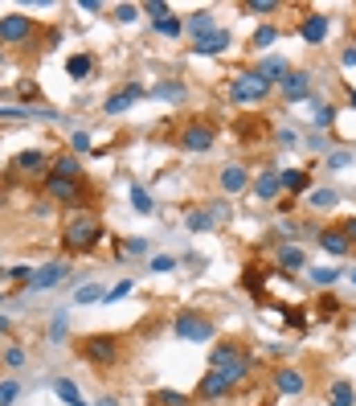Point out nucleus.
<instances>
[{"instance_id": "1", "label": "nucleus", "mask_w": 356, "mask_h": 406, "mask_svg": "<svg viewBox=\"0 0 356 406\" xmlns=\"http://www.w3.org/2000/svg\"><path fill=\"white\" fill-rule=\"evenodd\" d=\"M103 242V218L94 210H74L66 222H62V234H57V246L62 255L78 259V255H94Z\"/></svg>"}, {"instance_id": "2", "label": "nucleus", "mask_w": 356, "mask_h": 406, "mask_svg": "<svg viewBox=\"0 0 356 406\" xmlns=\"http://www.w3.org/2000/svg\"><path fill=\"white\" fill-rule=\"evenodd\" d=\"M42 189L53 205H66V210H94V189H90L87 177L74 180V177H53V173H45Z\"/></svg>"}, {"instance_id": "3", "label": "nucleus", "mask_w": 356, "mask_h": 406, "mask_svg": "<svg viewBox=\"0 0 356 406\" xmlns=\"http://www.w3.org/2000/svg\"><path fill=\"white\" fill-rule=\"evenodd\" d=\"M123 345L127 341L115 337V332H90V337L78 341V357L87 361V365H94V369H115L123 361V353H127Z\"/></svg>"}, {"instance_id": "4", "label": "nucleus", "mask_w": 356, "mask_h": 406, "mask_svg": "<svg viewBox=\"0 0 356 406\" xmlns=\"http://www.w3.org/2000/svg\"><path fill=\"white\" fill-rule=\"evenodd\" d=\"M209 369H217L229 386H242V382L250 378V369H254V357L246 353V345L225 341V345H213V353H209Z\"/></svg>"}, {"instance_id": "5", "label": "nucleus", "mask_w": 356, "mask_h": 406, "mask_svg": "<svg viewBox=\"0 0 356 406\" xmlns=\"http://www.w3.org/2000/svg\"><path fill=\"white\" fill-rule=\"evenodd\" d=\"M270 83H262L254 70H242V74H233L229 78V103H238V107H258V103H267L270 99Z\"/></svg>"}, {"instance_id": "6", "label": "nucleus", "mask_w": 356, "mask_h": 406, "mask_svg": "<svg viewBox=\"0 0 356 406\" xmlns=\"http://www.w3.org/2000/svg\"><path fill=\"white\" fill-rule=\"evenodd\" d=\"M177 144L184 148V152H197V156H201V152H209V148L217 144V124H213V119H205V115H193V119L180 128Z\"/></svg>"}, {"instance_id": "7", "label": "nucleus", "mask_w": 356, "mask_h": 406, "mask_svg": "<svg viewBox=\"0 0 356 406\" xmlns=\"http://www.w3.org/2000/svg\"><path fill=\"white\" fill-rule=\"evenodd\" d=\"M37 21L33 17H25V12H4L0 17V45H33V37H37Z\"/></svg>"}, {"instance_id": "8", "label": "nucleus", "mask_w": 356, "mask_h": 406, "mask_svg": "<svg viewBox=\"0 0 356 406\" xmlns=\"http://www.w3.org/2000/svg\"><path fill=\"white\" fill-rule=\"evenodd\" d=\"M172 328H177L180 341H193V345H201V341H213V332H217V324L209 320L205 312H177V320H172Z\"/></svg>"}, {"instance_id": "9", "label": "nucleus", "mask_w": 356, "mask_h": 406, "mask_svg": "<svg viewBox=\"0 0 356 406\" xmlns=\"http://www.w3.org/2000/svg\"><path fill=\"white\" fill-rule=\"evenodd\" d=\"M49 152L45 148H29V152H21V156H12V164H8V173H4V180H17V177H33L42 180L45 173H49Z\"/></svg>"}, {"instance_id": "10", "label": "nucleus", "mask_w": 356, "mask_h": 406, "mask_svg": "<svg viewBox=\"0 0 356 406\" xmlns=\"http://www.w3.org/2000/svg\"><path fill=\"white\" fill-rule=\"evenodd\" d=\"M250 180H254L250 177V169L233 160V164H222V173H217V189H222L225 197H238V193L250 189Z\"/></svg>"}, {"instance_id": "11", "label": "nucleus", "mask_w": 356, "mask_h": 406, "mask_svg": "<svg viewBox=\"0 0 356 406\" xmlns=\"http://www.w3.org/2000/svg\"><path fill=\"white\" fill-rule=\"evenodd\" d=\"M270 382H274V390H278V394H287V398H299V394L308 390V373H303V369H295V365H278Z\"/></svg>"}, {"instance_id": "12", "label": "nucleus", "mask_w": 356, "mask_h": 406, "mask_svg": "<svg viewBox=\"0 0 356 406\" xmlns=\"http://www.w3.org/2000/svg\"><path fill=\"white\" fill-rule=\"evenodd\" d=\"M66 275H70V259H49L45 267L33 271V283H29V291H49V287H57Z\"/></svg>"}, {"instance_id": "13", "label": "nucleus", "mask_w": 356, "mask_h": 406, "mask_svg": "<svg viewBox=\"0 0 356 406\" xmlns=\"http://www.w3.org/2000/svg\"><path fill=\"white\" fill-rule=\"evenodd\" d=\"M328 29H332V21H328L323 12H315V8H312V12H303V17H299V25H295V33H299L308 45H323Z\"/></svg>"}, {"instance_id": "14", "label": "nucleus", "mask_w": 356, "mask_h": 406, "mask_svg": "<svg viewBox=\"0 0 356 406\" xmlns=\"http://www.w3.org/2000/svg\"><path fill=\"white\" fill-rule=\"evenodd\" d=\"M278 94H283L287 103H303V99H312V74H308V70H291V74L278 83Z\"/></svg>"}, {"instance_id": "15", "label": "nucleus", "mask_w": 356, "mask_h": 406, "mask_svg": "<svg viewBox=\"0 0 356 406\" xmlns=\"http://www.w3.org/2000/svg\"><path fill=\"white\" fill-rule=\"evenodd\" d=\"M254 74H258L262 83H270V87H278V83H283V78L291 74V62H287L283 53H267V58H258Z\"/></svg>"}, {"instance_id": "16", "label": "nucleus", "mask_w": 356, "mask_h": 406, "mask_svg": "<svg viewBox=\"0 0 356 406\" xmlns=\"http://www.w3.org/2000/svg\"><path fill=\"white\" fill-rule=\"evenodd\" d=\"M197 394H201L205 403H222V398H229V394H233V386L225 382L217 369H209V373H205V378L197 382Z\"/></svg>"}, {"instance_id": "17", "label": "nucleus", "mask_w": 356, "mask_h": 406, "mask_svg": "<svg viewBox=\"0 0 356 406\" xmlns=\"http://www.w3.org/2000/svg\"><path fill=\"white\" fill-rule=\"evenodd\" d=\"M184 33H188L193 42H201V37L217 33V17H213L209 8H197V12H188V17H184Z\"/></svg>"}, {"instance_id": "18", "label": "nucleus", "mask_w": 356, "mask_h": 406, "mask_svg": "<svg viewBox=\"0 0 356 406\" xmlns=\"http://www.w3.org/2000/svg\"><path fill=\"white\" fill-rule=\"evenodd\" d=\"M315 238H319V246H323V251H328L332 259H340V255H348V251H353V242H348L344 226H323V230H319Z\"/></svg>"}, {"instance_id": "19", "label": "nucleus", "mask_w": 356, "mask_h": 406, "mask_svg": "<svg viewBox=\"0 0 356 406\" xmlns=\"http://www.w3.org/2000/svg\"><path fill=\"white\" fill-rule=\"evenodd\" d=\"M250 185H254V197H258V201H278V193H283V180H278L274 169H262Z\"/></svg>"}, {"instance_id": "20", "label": "nucleus", "mask_w": 356, "mask_h": 406, "mask_svg": "<svg viewBox=\"0 0 356 406\" xmlns=\"http://www.w3.org/2000/svg\"><path fill=\"white\" fill-rule=\"evenodd\" d=\"M143 94H148V90L139 87V83H132V87H123V90H119V94H111V99H107V107H103V111H107V115H123V111H127V107H132L135 99H143Z\"/></svg>"}, {"instance_id": "21", "label": "nucleus", "mask_w": 356, "mask_h": 406, "mask_svg": "<svg viewBox=\"0 0 356 406\" xmlns=\"http://www.w3.org/2000/svg\"><path fill=\"white\" fill-rule=\"evenodd\" d=\"M229 45H233V37H229V29H217V33H209V37L193 42V53H201V58H213V53H225Z\"/></svg>"}, {"instance_id": "22", "label": "nucleus", "mask_w": 356, "mask_h": 406, "mask_svg": "<svg viewBox=\"0 0 356 406\" xmlns=\"http://www.w3.org/2000/svg\"><path fill=\"white\" fill-rule=\"evenodd\" d=\"M49 173H53V177H87V173H82V160H78V156H74V152H57V156H53V160H49Z\"/></svg>"}, {"instance_id": "23", "label": "nucleus", "mask_w": 356, "mask_h": 406, "mask_svg": "<svg viewBox=\"0 0 356 406\" xmlns=\"http://www.w3.org/2000/svg\"><path fill=\"white\" fill-rule=\"evenodd\" d=\"M278 180H283V193H312V173L308 169H283L278 173Z\"/></svg>"}, {"instance_id": "24", "label": "nucleus", "mask_w": 356, "mask_h": 406, "mask_svg": "<svg viewBox=\"0 0 356 406\" xmlns=\"http://www.w3.org/2000/svg\"><path fill=\"white\" fill-rule=\"evenodd\" d=\"M328 406H356V390L348 378H332L328 382Z\"/></svg>"}, {"instance_id": "25", "label": "nucleus", "mask_w": 356, "mask_h": 406, "mask_svg": "<svg viewBox=\"0 0 356 406\" xmlns=\"http://www.w3.org/2000/svg\"><path fill=\"white\" fill-rule=\"evenodd\" d=\"M308 267V255H303V246H295V242H283L278 246V271L287 275V271H303Z\"/></svg>"}, {"instance_id": "26", "label": "nucleus", "mask_w": 356, "mask_h": 406, "mask_svg": "<svg viewBox=\"0 0 356 406\" xmlns=\"http://www.w3.org/2000/svg\"><path fill=\"white\" fill-rule=\"evenodd\" d=\"M148 94H152V99H164V103H180V99L188 94V87H184V83H177V78H164L160 87H152Z\"/></svg>"}, {"instance_id": "27", "label": "nucleus", "mask_w": 356, "mask_h": 406, "mask_svg": "<svg viewBox=\"0 0 356 406\" xmlns=\"http://www.w3.org/2000/svg\"><path fill=\"white\" fill-rule=\"evenodd\" d=\"M148 406H193V398L180 394V390H152L148 394Z\"/></svg>"}, {"instance_id": "28", "label": "nucleus", "mask_w": 356, "mask_h": 406, "mask_svg": "<svg viewBox=\"0 0 356 406\" xmlns=\"http://www.w3.org/2000/svg\"><path fill=\"white\" fill-rule=\"evenodd\" d=\"M90 70H94V53H74V58L66 62V74H70L74 83H82Z\"/></svg>"}, {"instance_id": "29", "label": "nucleus", "mask_w": 356, "mask_h": 406, "mask_svg": "<svg viewBox=\"0 0 356 406\" xmlns=\"http://www.w3.org/2000/svg\"><path fill=\"white\" fill-rule=\"evenodd\" d=\"M25 361H29V349H25V345H12V341H8V345L0 349V365H4V369H21Z\"/></svg>"}, {"instance_id": "30", "label": "nucleus", "mask_w": 356, "mask_h": 406, "mask_svg": "<svg viewBox=\"0 0 356 406\" xmlns=\"http://www.w3.org/2000/svg\"><path fill=\"white\" fill-rule=\"evenodd\" d=\"M213 214H209V210H193V214H188V218H184V230H188V234H205V230H213Z\"/></svg>"}, {"instance_id": "31", "label": "nucleus", "mask_w": 356, "mask_h": 406, "mask_svg": "<svg viewBox=\"0 0 356 406\" xmlns=\"http://www.w3.org/2000/svg\"><path fill=\"white\" fill-rule=\"evenodd\" d=\"M336 115H340V107H336V103H315L312 124H315V128H336Z\"/></svg>"}, {"instance_id": "32", "label": "nucleus", "mask_w": 356, "mask_h": 406, "mask_svg": "<svg viewBox=\"0 0 356 406\" xmlns=\"http://www.w3.org/2000/svg\"><path fill=\"white\" fill-rule=\"evenodd\" d=\"M53 390H57V398H62L66 406H82V394H78V386H74L70 378H57V382H53Z\"/></svg>"}, {"instance_id": "33", "label": "nucleus", "mask_w": 356, "mask_h": 406, "mask_svg": "<svg viewBox=\"0 0 356 406\" xmlns=\"http://www.w3.org/2000/svg\"><path fill=\"white\" fill-rule=\"evenodd\" d=\"M312 312L319 316V320H336V316H340V300H336V296L328 291V296H319V300H315Z\"/></svg>"}, {"instance_id": "34", "label": "nucleus", "mask_w": 356, "mask_h": 406, "mask_svg": "<svg viewBox=\"0 0 356 406\" xmlns=\"http://www.w3.org/2000/svg\"><path fill=\"white\" fill-rule=\"evenodd\" d=\"M308 201H312L315 210H336L340 193H336V189H312V193H308Z\"/></svg>"}, {"instance_id": "35", "label": "nucleus", "mask_w": 356, "mask_h": 406, "mask_svg": "<svg viewBox=\"0 0 356 406\" xmlns=\"http://www.w3.org/2000/svg\"><path fill=\"white\" fill-rule=\"evenodd\" d=\"M274 42H278V25H258L254 37H250V49H267Z\"/></svg>"}, {"instance_id": "36", "label": "nucleus", "mask_w": 356, "mask_h": 406, "mask_svg": "<svg viewBox=\"0 0 356 406\" xmlns=\"http://www.w3.org/2000/svg\"><path fill=\"white\" fill-rule=\"evenodd\" d=\"M127 197H132V205H135V214H152V197H148V189L143 185H127Z\"/></svg>"}, {"instance_id": "37", "label": "nucleus", "mask_w": 356, "mask_h": 406, "mask_svg": "<svg viewBox=\"0 0 356 406\" xmlns=\"http://www.w3.org/2000/svg\"><path fill=\"white\" fill-rule=\"evenodd\" d=\"M21 398V378H0V406H12Z\"/></svg>"}, {"instance_id": "38", "label": "nucleus", "mask_w": 356, "mask_h": 406, "mask_svg": "<svg viewBox=\"0 0 356 406\" xmlns=\"http://www.w3.org/2000/svg\"><path fill=\"white\" fill-rule=\"evenodd\" d=\"M152 29H156L160 37H180V33H184V21H177V17H160V21H152Z\"/></svg>"}, {"instance_id": "39", "label": "nucleus", "mask_w": 356, "mask_h": 406, "mask_svg": "<svg viewBox=\"0 0 356 406\" xmlns=\"http://www.w3.org/2000/svg\"><path fill=\"white\" fill-rule=\"evenodd\" d=\"M94 300H107L103 283H82V287L74 291V304H94Z\"/></svg>"}, {"instance_id": "40", "label": "nucleus", "mask_w": 356, "mask_h": 406, "mask_svg": "<svg viewBox=\"0 0 356 406\" xmlns=\"http://www.w3.org/2000/svg\"><path fill=\"white\" fill-rule=\"evenodd\" d=\"M70 152H74V156L94 152V135H90V132H74V135H70Z\"/></svg>"}, {"instance_id": "41", "label": "nucleus", "mask_w": 356, "mask_h": 406, "mask_svg": "<svg viewBox=\"0 0 356 406\" xmlns=\"http://www.w3.org/2000/svg\"><path fill=\"white\" fill-rule=\"evenodd\" d=\"M336 279H340V271H336V267H315L312 271V283H315V287H323V291H328Z\"/></svg>"}, {"instance_id": "42", "label": "nucleus", "mask_w": 356, "mask_h": 406, "mask_svg": "<svg viewBox=\"0 0 356 406\" xmlns=\"http://www.w3.org/2000/svg\"><path fill=\"white\" fill-rule=\"evenodd\" d=\"M17 99H21V103H37V99H42V87L25 78V83H17Z\"/></svg>"}, {"instance_id": "43", "label": "nucleus", "mask_w": 356, "mask_h": 406, "mask_svg": "<svg viewBox=\"0 0 356 406\" xmlns=\"http://www.w3.org/2000/svg\"><path fill=\"white\" fill-rule=\"evenodd\" d=\"M278 8H283L278 0H250V4H246V12H262V17H270V12H278Z\"/></svg>"}, {"instance_id": "44", "label": "nucleus", "mask_w": 356, "mask_h": 406, "mask_svg": "<svg viewBox=\"0 0 356 406\" xmlns=\"http://www.w3.org/2000/svg\"><path fill=\"white\" fill-rule=\"evenodd\" d=\"M135 17H139V4H115V21L119 25H132Z\"/></svg>"}, {"instance_id": "45", "label": "nucleus", "mask_w": 356, "mask_h": 406, "mask_svg": "<svg viewBox=\"0 0 356 406\" xmlns=\"http://www.w3.org/2000/svg\"><path fill=\"white\" fill-rule=\"evenodd\" d=\"M123 255L143 259V255H148V238H127V242H123Z\"/></svg>"}, {"instance_id": "46", "label": "nucleus", "mask_w": 356, "mask_h": 406, "mask_svg": "<svg viewBox=\"0 0 356 406\" xmlns=\"http://www.w3.org/2000/svg\"><path fill=\"white\" fill-rule=\"evenodd\" d=\"M143 12H148L152 21H160V17H172V8H168V4H160V0H152V4H143Z\"/></svg>"}, {"instance_id": "47", "label": "nucleus", "mask_w": 356, "mask_h": 406, "mask_svg": "<svg viewBox=\"0 0 356 406\" xmlns=\"http://www.w3.org/2000/svg\"><path fill=\"white\" fill-rule=\"evenodd\" d=\"M8 279H12L17 287H25V283H33V271H29V267H12V271H8Z\"/></svg>"}, {"instance_id": "48", "label": "nucleus", "mask_w": 356, "mask_h": 406, "mask_svg": "<svg viewBox=\"0 0 356 406\" xmlns=\"http://www.w3.org/2000/svg\"><path fill=\"white\" fill-rule=\"evenodd\" d=\"M132 279H123V283H115V287H111V291H107V300H123V296H132Z\"/></svg>"}, {"instance_id": "49", "label": "nucleus", "mask_w": 356, "mask_h": 406, "mask_svg": "<svg viewBox=\"0 0 356 406\" xmlns=\"http://www.w3.org/2000/svg\"><path fill=\"white\" fill-rule=\"evenodd\" d=\"M205 210H209V214H213V222H225V218H229V214H233V210H229V205H225V201H213V205H205Z\"/></svg>"}, {"instance_id": "50", "label": "nucleus", "mask_w": 356, "mask_h": 406, "mask_svg": "<svg viewBox=\"0 0 356 406\" xmlns=\"http://www.w3.org/2000/svg\"><path fill=\"white\" fill-rule=\"evenodd\" d=\"M274 139H278L283 148H295V144H299V132H291V128H283V132L274 135Z\"/></svg>"}, {"instance_id": "51", "label": "nucleus", "mask_w": 356, "mask_h": 406, "mask_svg": "<svg viewBox=\"0 0 356 406\" xmlns=\"http://www.w3.org/2000/svg\"><path fill=\"white\" fill-rule=\"evenodd\" d=\"M246 287H250V291H258V287H262V271L246 267Z\"/></svg>"}, {"instance_id": "52", "label": "nucleus", "mask_w": 356, "mask_h": 406, "mask_svg": "<svg viewBox=\"0 0 356 406\" xmlns=\"http://www.w3.org/2000/svg\"><path fill=\"white\" fill-rule=\"evenodd\" d=\"M177 267V259H168V255H156L152 259V271H172Z\"/></svg>"}, {"instance_id": "53", "label": "nucleus", "mask_w": 356, "mask_h": 406, "mask_svg": "<svg viewBox=\"0 0 356 406\" xmlns=\"http://www.w3.org/2000/svg\"><path fill=\"white\" fill-rule=\"evenodd\" d=\"M328 164H332V169H344V164H353V152H336Z\"/></svg>"}, {"instance_id": "54", "label": "nucleus", "mask_w": 356, "mask_h": 406, "mask_svg": "<svg viewBox=\"0 0 356 406\" xmlns=\"http://www.w3.org/2000/svg\"><path fill=\"white\" fill-rule=\"evenodd\" d=\"M78 8H82V12H103V0H82Z\"/></svg>"}, {"instance_id": "55", "label": "nucleus", "mask_w": 356, "mask_h": 406, "mask_svg": "<svg viewBox=\"0 0 356 406\" xmlns=\"http://www.w3.org/2000/svg\"><path fill=\"white\" fill-rule=\"evenodd\" d=\"M340 226H344V234H348V242H356V218H344V222H340Z\"/></svg>"}, {"instance_id": "56", "label": "nucleus", "mask_w": 356, "mask_h": 406, "mask_svg": "<svg viewBox=\"0 0 356 406\" xmlns=\"http://www.w3.org/2000/svg\"><path fill=\"white\" fill-rule=\"evenodd\" d=\"M340 62H344V66H356V45H348V49H344V58H340Z\"/></svg>"}, {"instance_id": "57", "label": "nucleus", "mask_w": 356, "mask_h": 406, "mask_svg": "<svg viewBox=\"0 0 356 406\" xmlns=\"http://www.w3.org/2000/svg\"><path fill=\"white\" fill-rule=\"evenodd\" d=\"M8 332H12V320H8V316H0V337H8Z\"/></svg>"}, {"instance_id": "58", "label": "nucleus", "mask_w": 356, "mask_h": 406, "mask_svg": "<svg viewBox=\"0 0 356 406\" xmlns=\"http://www.w3.org/2000/svg\"><path fill=\"white\" fill-rule=\"evenodd\" d=\"M94 406H119V403H115V398H98Z\"/></svg>"}, {"instance_id": "59", "label": "nucleus", "mask_w": 356, "mask_h": 406, "mask_svg": "<svg viewBox=\"0 0 356 406\" xmlns=\"http://www.w3.org/2000/svg\"><path fill=\"white\" fill-rule=\"evenodd\" d=\"M4 62H8V53H4V45H0V66H4Z\"/></svg>"}, {"instance_id": "60", "label": "nucleus", "mask_w": 356, "mask_h": 406, "mask_svg": "<svg viewBox=\"0 0 356 406\" xmlns=\"http://www.w3.org/2000/svg\"><path fill=\"white\" fill-rule=\"evenodd\" d=\"M348 103H353V107H356V90H348Z\"/></svg>"}, {"instance_id": "61", "label": "nucleus", "mask_w": 356, "mask_h": 406, "mask_svg": "<svg viewBox=\"0 0 356 406\" xmlns=\"http://www.w3.org/2000/svg\"><path fill=\"white\" fill-rule=\"evenodd\" d=\"M4 300H8V296H4V291H0V304H4Z\"/></svg>"}, {"instance_id": "62", "label": "nucleus", "mask_w": 356, "mask_h": 406, "mask_svg": "<svg viewBox=\"0 0 356 406\" xmlns=\"http://www.w3.org/2000/svg\"><path fill=\"white\" fill-rule=\"evenodd\" d=\"M353 283H356V271H353Z\"/></svg>"}]
</instances>
